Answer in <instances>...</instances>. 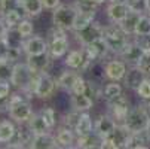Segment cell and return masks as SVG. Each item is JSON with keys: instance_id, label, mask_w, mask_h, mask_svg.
Returning <instances> with one entry per match:
<instances>
[{"instance_id": "cell-1", "label": "cell", "mask_w": 150, "mask_h": 149, "mask_svg": "<svg viewBox=\"0 0 150 149\" xmlns=\"http://www.w3.org/2000/svg\"><path fill=\"white\" fill-rule=\"evenodd\" d=\"M128 37H129V34H126L119 24L112 23L110 26L104 27L103 39L105 40V43H107V46H109L110 52H113L116 55H119L123 51V48L126 46V43L129 42Z\"/></svg>"}, {"instance_id": "cell-2", "label": "cell", "mask_w": 150, "mask_h": 149, "mask_svg": "<svg viewBox=\"0 0 150 149\" xmlns=\"http://www.w3.org/2000/svg\"><path fill=\"white\" fill-rule=\"evenodd\" d=\"M9 116L19 122V124H25L30 121L33 116V108L28 100H25L23 96L19 94H11L9 96Z\"/></svg>"}, {"instance_id": "cell-3", "label": "cell", "mask_w": 150, "mask_h": 149, "mask_svg": "<svg viewBox=\"0 0 150 149\" xmlns=\"http://www.w3.org/2000/svg\"><path fill=\"white\" fill-rule=\"evenodd\" d=\"M70 48L69 37L66 36V30H61L55 27V30L51 31L49 40H48V54L51 58H61L67 54Z\"/></svg>"}, {"instance_id": "cell-4", "label": "cell", "mask_w": 150, "mask_h": 149, "mask_svg": "<svg viewBox=\"0 0 150 149\" xmlns=\"http://www.w3.org/2000/svg\"><path fill=\"white\" fill-rule=\"evenodd\" d=\"M149 121H150V113L146 109V106L143 103H140L138 106L129 109V112H128L123 124L131 130V133H134V131L146 130Z\"/></svg>"}, {"instance_id": "cell-5", "label": "cell", "mask_w": 150, "mask_h": 149, "mask_svg": "<svg viewBox=\"0 0 150 149\" xmlns=\"http://www.w3.org/2000/svg\"><path fill=\"white\" fill-rule=\"evenodd\" d=\"M34 73L31 70V67L27 64V63H15L13 64V70H12V76H11V83L13 85L15 88H19L23 93L27 94L30 83L34 78Z\"/></svg>"}, {"instance_id": "cell-6", "label": "cell", "mask_w": 150, "mask_h": 149, "mask_svg": "<svg viewBox=\"0 0 150 149\" xmlns=\"http://www.w3.org/2000/svg\"><path fill=\"white\" fill-rule=\"evenodd\" d=\"M77 15V9L74 5H59L54 9L52 14V23L55 27L61 30H73V24Z\"/></svg>"}, {"instance_id": "cell-7", "label": "cell", "mask_w": 150, "mask_h": 149, "mask_svg": "<svg viewBox=\"0 0 150 149\" xmlns=\"http://www.w3.org/2000/svg\"><path fill=\"white\" fill-rule=\"evenodd\" d=\"M131 136V130L128 128L125 124H117L115 131L107 136L104 139H101V148L103 149H120V148H126V142Z\"/></svg>"}, {"instance_id": "cell-8", "label": "cell", "mask_w": 150, "mask_h": 149, "mask_svg": "<svg viewBox=\"0 0 150 149\" xmlns=\"http://www.w3.org/2000/svg\"><path fill=\"white\" fill-rule=\"evenodd\" d=\"M107 108H109V113L116 119L117 124H123L128 112L131 109V103H129V98L126 96L120 94L119 97L107 101Z\"/></svg>"}, {"instance_id": "cell-9", "label": "cell", "mask_w": 150, "mask_h": 149, "mask_svg": "<svg viewBox=\"0 0 150 149\" xmlns=\"http://www.w3.org/2000/svg\"><path fill=\"white\" fill-rule=\"evenodd\" d=\"M77 42L82 45V46H86L89 43H92V42L98 40L103 37L104 34V27L98 23H95V21H92V23L89 26H86L85 29L82 30H77V31H73Z\"/></svg>"}, {"instance_id": "cell-10", "label": "cell", "mask_w": 150, "mask_h": 149, "mask_svg": "<svg viewBox=\"0 0 150 149\" xmlns=\"http://www.w3.org/2000/svg\"><path fill=\"white\" fill-rule=\"evenodd\" d=\"M57 87V81L48 73V72H42L39 73L36 87H34V96H37L39 98H51L55 93Z\"/></svg>"}, {"instance_id": "cell-11", "label": "cell", "mask_w": 150, "mask_h": 149, "mask_svg": "<svg viewBox=\"0 0 150 149\" xmlns=\"http://www.w3.org/2000/svg\"><path fill=\"white\" fill-rule=\"evenodd\" d=\"M64 63H66V66L71 70H86L91 64V60L86 57V54H85V49H73L67 54L66 60H64Z\"/></svg>"}, {"instance_id": "cell-12", "label": "cell", "mask_w": 150, "mask_h": 149, "mask_svg": "<svg viewBox=\"0 0 150 149\" xmlns=\"http://www.w3.org/2000/svg\"><path fill=\"white\" fill-rule=\"evenodd\" d=\"M23 51L25 55H37L48 52V40L39 36H30L24 40Z\"/></svg>"}, {"instance_id": "cell-13", "label": "cell", "mask_w": 150, "mask_h": 149, "mask_svg": "<svg viewBox=\"0 0 150 149\" xmlns=\"http://www.w3.org/2000/svg\"><path fill=\"white\" fill-rule=\"evenodd\" d=\"M144 54V49L137 43V42H128L126 46L123 48V51L119 54V57L126 63V64H131V66H137L141 57Z\"/></svg>"}, {"instance_id": "cell-14", "label": "cell", "mask_w": 150, "mask_h": 149, "mask_svg": "<svg viewBox=\"0 0 150 149\" xmlns=\"http://www.w3.org/2000/svg\"><path fill=\"white\" fill-rule=\"evenodd\" d=\"M128 69H126V63L120 61V60H110L105 63L104 66V75L107 79L110 81H122L126 75Z\"/></svg>"}, {"instance_id": "cell-15", "label": "cell", "mask_w": 150, "mask_h": 149, "mask_svg": "<svg viewBox=\"0 0 150 149\" xmlns=\"http://www.w3.org/2000/svg\"><path fill=\"white\" fill-rule=\"evenodd\" d=\"M116 125H117V122L112 115H101L94 122V133L97 136H100L101 139H104V137L110 136L115 131Z\"/></svg>"}, {"instance_id": "cell-16", "label": "cell", "mask_w": 150, "mask_h": 149, "mask_svg": "<svg viewBox=\"0 0 150 149\" xmlns=\"http://www.w3.org/2000/svg\"><path fill=\"white\" fill-rule=\"evenodd\" d=\"M129 11L131 9L128 8L126 2H109L105 14H107V18L110 19V23L120 24Z\"/></svg>"}, {"instance_id": "cell-17", "label": "cell", "mask_w": 150, "mask_h": 149, "mask_svg": "<svg viewBox=\"0 0 150 149\" xmlns=\"http://www.w3.org/2000/svg\"><path fill=\"white\" fill-rule=\"evenodd\" d=\"M85 49V54H86V57L91 60V61H95V60H101L107 55V52H109V46H107L105 40L101 37L95 42H92V43L86 45V46H82Z\"/></svg>"}, {"instance_id": "cell-18", "label": "cell", "mask_w": 150, "mask_h": 149, "mask_svg": "<svg viewBox=\"0 0 150 149\" xmlns=\"http://www.w3.org/2000/svg\"><path fill=\"white\" fill-rule=\"evenodd\" d=\"M149 76L138 67V66H132L131 69H128L125 78H123V82H125V87L129 88V90H134L137 91V88L141 85L143 81H146Z\"/></svg>"}, {"instance_id": "cell-19", "label": "cell", "mask_w": 150, "mask_h": 149, "mask_svg": "<svg viewBox=\"0 0 150 149\" xmlns=\"http://www.w3.org/2000/svg\"><path fill=\"white\" fill-rule=\"evenodd\" d=\"M51 55L48 52L45 54H37V55H27L25 63L31 67L33 72H46V69L49 67V63H51Z\"/></svg>"}, {"instance_id": "cell-20", "label": "cell", "mask_w": 150, "mask_h": 149, "mask_svg": "<svg viewBox=\"0 0 150 149\" xmlns=\"http://www.w3.org/2000/svg\"><path fill=\"white\" fill-rule=\"evenodd\" d=\"M126 148H129V149H146V148H150V136H149L147 130L131 133L129 139H128V142H126Z\"/></svg>"}, {"instance_id": "cell-21", "label": "cell", "mask_w": 150, "mask_h": 149, "mask_svg": "<svg viewBox=\"0 0 150 149\" xmlns=\"http://www.w3.org/2000/svg\"><path fill=\"white\" fill-rule=\"evenodd\" d=\"M30 148L31 149H55V148H59V146H58L57 137H54L51 133H46V134L34 136Z\"/></svg>"}, {"instance_id": "cell-22", "label": "cell", "mask_w": 150, "mask_h": 149, "mask_svg": "<svg viewBox=\"0 0 150 149\" xmlns=\"http://www.w3.org/2000/svg\"><path fill=\"white\" fill-rule=\"evenodd\" d=\"M74 130L70 128V127H61V128L57 131V142L59 148H74L76 139H74Z\"/></svg>"}, {"instance_id": "cell-23", "label": "cell", "mask_w": 150, "mask_h": 149, "mask_svg": "<svg viewBox=\"0 0 150 149\" xmlns=\"http://www.w3.org/2000/svg\"><path fill=\"white\" fill-rule=\"evenodd\" d=\"M30 130L33 131L34 136H39V134H46L49 133L51 127L46 124V121L43 119V116H42L40 113H33V116L30 118V121L27 122Z\"/></svg>"}, {"instance_id": "cell-24", "label": "cell", "mask_w": 150, "mask_h": 149, "mask_svg": "<svg viewBox=\"0 0 150 149\" xmlns=\"http://www.w3.org/2000/svg\"><path fill=\"white\" fill-rule=\"evenodd\" d=\"M28 16H39L45 9L42 0H18L16 2Z\"/></svg>"}, {"instance_id": "cell-25", "label": "cell", "mask_w": 150, "mask_h": 149, "mask_svg": "<svg viewBox=\"0 0 150 149\" xmlns=\"http://www.w3.org/2000/svg\"><path fill=\"white\" fill-rule=\"evenodd\" d=\"M94 104V98H91L89 96H86L85 93L80 94H71V106L73 109L79 111V112H85L89 111Z\"/></svg>"}, {"instance_id": "cell-26", "label": "cell", "mask_w": 150, "mask_h": 149, "mask_svg": "<svg viewBox=\"0 0 150 149\" xmlns=\"http://www.w3.org/2000/svg\"><path fill=\"white\" fill-rule=\"evenodd\" d=\"M74 148H82V149L101 148V137L97 136L95 133H91V134H88V136H77Z\"/></svg>"}, {"instance_id": "cell-27", "label": "cell", "mask_w": 150, "mask_h": 149, "mask_svg": "<svg viewBox=\"0 0 150 149\" xmlns=\"http://www.w3.org/2000/svg\"><path fill=\"white\" fill-rule=\"evenodd\" d=\"M74 133H76V136H88V134L94 133V122L88 113L80 115L79 122L74 127Z\"/></svg>"}, {"instance_id": "cell-28", "label": "cell", "mask_w": 150, "mask_h": 149, "mask_svg": "<svg viewBox=\"0 0 150 149\" xmlns=\"http://www.w3.org/2000/svg\"><path fill=\"white\" fill-rule=\"evenodd\" d=\"M141 14L140 12H135V11H129L128 12V15L125 16V19L122 21V23L119 24L123 31L126 34H129V36H134L135 33V27H137V23H138V19H140Z\"/></svg>"}, {"instance_id": "cell-29", "label": "cell", "mask_w": 150, "mask_h": 149, "mask_svg": "<svg viewBox=\"0 0 150 149\" xmlns=\"http://www.w3.org/2000/svg\"><path fill=\"white\" fill-rule=\"evenodd\" d=\"M77 76L79 75L76 72H70V70L62 72L59 75V78L57 79V87L64 90V91H67V93H71V88H73V85H74Z\"/></svg>"}, {"instance_id": "cell-30", "label": "cell", "mask_w": 150, "mask_h": 149, "mask_svg": "<svg viewBox=\"0 0 150 149\" xmlns=\"http://www.w3.org/2000/svg\"><path fill=\"white\" fill-rule=\"evenodd\" d=\"M16 134V127L12 121L3 119L0 121V143H9Z\"/></svg>"}, {"instance_id": "cell-31", "label": "cell", "mask_w": 150, "mask_h": 149, "mask_svg": "<svg viewBox=\"0 0 150 149\" xmlns=\"http://www.w3.org/2000/svg\"><path fill=\"white\" fill-rule=\"evenodd\" d=\"M95 18V14H88V12H79L77 11V15H76V19H74V24H73V30L71 31H77V30H82L86 26H89Z\"/></svg>"}, {"instance_id": "cell-32", "label": "cell", "mask_w": 150, "mask_h": 149, "mask_svg": "<svg viewBox=\"0 0 150 149\" xmlns=\"http://www.w3.org/2000/svg\"><path fill=\"white\" fill-rule=\"evenodd\" d=\"M122 93V87H120V83H117V81H112L110 83H107L104 90H103V97L105 101H110L116 97H119Z\"/></svg>"}, {"instance_id": "cell-33", "label": "cell", "mask_w": 150, "mask_h": 149, "mask_svg": "<svg viewBox=\"0 0 150 149\" xmlns=\"http://www.w3.org/2000/svg\"><path fill=\"white\" fill-rule=\"evenodd\" d=\"M5 42L9 48H23L24 37L18 33L16 29H9V31L5 36Z\"/></svg>"}, {"instance_id": "cell-34", "label": "cell", "mask_w": 150, "mask_h": 149, "mask_svg": "<svg viewBox=\"0 0 150 149\" xmlns=\"http://www.w3.org/2000/svg\"><path fill=\"white\" fill-rule=\"evenodd\" d=\"M3 19H5V23L9 29H16L18 24L23 21V16H21L18 9H8L3 15Z\"/></svg>"}, {"instance_id": "cell-35", "label": "cell", "mask_w": 150, "mask_h": 149, "mask_svg": "<svg viewBox=\"0 0 150 149\" xmlns=\"http://www.w3.org/2000/svg\"><path fill=\"white\" fill-rule=\"evenodd\" d=\"M141 34H150V16L141 14L137 27H135V33L134 36H141Z\"/></svg>"}, {"instance_id": "cell-36", "label": "cell", "mask_w": 150, "mask_h": 149, "mask_svg": "<svg viewBox=\"0 0 150 149\" xmlns=\"http://www.w3.org/2000/svg\"><path fill=\"white\" fill-rule=\"evenodd\" d=\"M12 70H13V63H11L6 58L0 60V81H11Z\"/></svg>"}, {"instance_id": "cell-37", "label": "cell", "mask_w": 150, "mask_h": 149, "mask_svg": "<svg viewBox=\"0 0 150 149\" xmlns=\"http://www.w3.org/2000/svg\"><path fill=\"white\" fill-rule=\"evenodd\" d=\"M16 30H18V33L23 36L24 39H27V37H30V36L33 34L34 27H33V23H31L30 19H23V21H21V23L18 24Z\"/></svg>"}, {"instance_id": "cell-38", "label": "cell", "mask_w": 150, "mask_h": 149, "mask_svg": "<svg viewBox=\"0 0 150 149\" xmlns=\"http://www.w3.org/2000/svg\"><path fill=\"white\" fill-rule=\"evenodd\" d=\"M40 115L43 116V119L46 121V124L51 127V128H54L55 124H57V112H55V109H52V108H45V109L40 111Z\"/></svg>"}, {"instance_id": "cell-39", "label": "cell", "mask_w": 150, "mask_h": 149, "mask_svg": "<svg viewBox=\"0 0 150 149\" xmlns=\"http://www.w3.org/2000/svg\"><path fill=\"white\" fill-rule=\"evenodd\" d=\"M80 115H82V112H79V111L73 109L71 112H69L66 116H64V125H67V127H70V128H73V130H74V127H76V125H77V122H79Z\"/></svg>"}, {"instance_id": "cell-40", "label": "cell", "mask_w": 150, "mask_h": 149, "mask_svg": "<svg viewBox=\"0 0 150 149\" xmlns=\"http://www.w3.org/2000/svg\"><path fill=\"white\" fill-rule=\"evenodd\" d=\"M137 96L141 100H150V79L149 78L146 81H143L141 85L137 88Z\"/></svg>"}, {"instance_id": "cell-41", "label": "cell", "mask_w": 150, "mask_h": 149, "mask_svg": "<svg viewBox=\"0 0 150 149\" xmlns=\"http://www.w3.org/2000/svg\"><path fill=\"white\" fill-rule=\"evenodd\" d=\"M125 2L131 11H135L140 14L146 12V0H125Z\"/></svg>"}, {"instance_id": "cell-42", "label": "cell", "mask_w": 150, "mask_h": 149, "mask_svg": "<svg viewBox=\"0 0 150 149\" xmlns=\"http://www.w3.org/2000/svg\"><path fill=\"white\" fill-rule=\"evenodd\" d=\"M147 76H150V49L149 51H144V54H143V57H141V60H140V63L137 64Z\"/></svg>"}, {"instance_id": "cell-43", "label": "cell", "mask_w": 150, "mask_h": 149, "mask_svg": "<svg viewBox=\"0 0 150 149\" xmlns=\"http://www.w3.org/2000/svg\"><path fill=\"white\" fill-rule=\"evenodd\" d=\"M86 83L88 81H85L80 75L77 76L74 85H73V88H71V93L70 94H80V93H85V90H86Z\"/></svg>"}, {"instance_id": "cell-44", "label": "cell", "mask_w": 150, "mask_h": 149, "mask_svg": "<svg viewBox=\"0 0 150 149\" xmlns=\"http://www.w3.org/2000/svg\"><path fill=\"white\" fill-rule=\"evenodd\" d=\"M23 48H8V52H6V60H9L11 63H18L19 58H21V54H23Z\"/></svg>"}, {"instance_id": "cell-45", "label": "cell", "mask_w": 150, "mask_h": 149, "mask_svg": "<svg viewBox=\"0 0 150 149\" xmlns=\"http://www.w3.org/2000/svg\"><path fill=\"white\" fill-rule=\"evenodd\" d=\"M135 42L144 49L149 51L150 49V34H141V36H135Z\"/></svg>"}, {"instance_id": "cell-46", "label": "cell", "mask_w": 150, "mask_h": 149, "mask_svg": "<svg viewBox=\"0 0 150 149\" xmlns=\"http://www.w3.org/2000/svg\"><path fill=\"white\" fill-rule=\"evenodd\" d=\"M11 81H0V97L8 98L11 96Z\"/></svg>"}, {"instance_id": "cell-47", "label": "cell", "mask_w": 150, "mask_h": 149, "mask_svg": "<svg viewBox=\"0 0 150 149\" xmlns=\"http://www.w3.org/2000/svg\"><path fill=\"white\" fill-rule=\"evenodd\" d=\"M42 3H43L45 9H55L61 5V0H42Z\"/></svg>"}, {"instance_id": "cell-48", "label": "cell", "mask_w": 150, "mask_h": 149, "mask_svg": "<svg viewBox=\"0 0 150 149\" xmlns=\"http://www.w3.org/2000/svg\"><path fill=\"white\" fill-rule=\"evenodd\" d=\"M8 31H9V27L6 26L3 16H0V39H5V36H6Z\"/></svg>"}, {"instance_id": "cell-49", "label": "cell", "mask_w": 150, "mask_h": 149, "mask_svg": "<svg viewBox=\"0 0 150 149\" xmlns=\"http://www.w3.org/2000/svg\"><path fill=\"white\" fill-rule=\"evenodd\" d=\"M8 45H6V42L5 39H0V60H3L6 58V52H8Z\"/></svg>"}, {"instance_id": "cell-50", "label": "cell", "mask_w": 150, "mask_h": 149, "mask_svg": "<svg viewBox=\"0 0 150 149\" xmlns=\"http://www.w3.org/2000/svg\"><path fill=\"white\" fill-rule=\"evenodd\" d=\"M8 109H9V97L8 98L0 97V112H8Z\"/></svg>"}, {"instance_id": "cell-51", "label": "cell", "mask_w": 150, "mask_h": 149, "mask_svg": "<svg viewBox=\"0 0 150 149\" xmlns=\"http://www.w3.org/2000/svg\"><path fill=\"white\" fill-rule=\"evenodd\" d=\"M146 12L150 15V0H146Z\"/></svg>"}, {"instance_id": "cell-52", "label": "cell", "mask_w": 150, "mask_h": 149, "mask_svg": "<svg viewBox=\"0 0 150 149\" xmlns=\"http://www.w3.org/2000/svg\"><path fill=\"white\" fill-rule=\"evenodd\" d=\"M92 2H95L97 5H101V3H107V2H110V0H92Z\"/></svg>"}, {"instance_id": "cell-53", "label": "cell", "mask_w": 150, "mask_h": 149, "mask_svg": "<svg viewBox=\"0 0 150 149\" xmlns=\"http://www.w3.org/2000/svg\"><path fill=\"white\" fill-rule=\"evenodd\" d=\"M146 130H147V133H149V136H150V121H149V124H147V128H146Z\"/></svg>"}, {"instance_id": "cell-54", "label": "cell", "mask_w": 150, "mask_h": 149, "mask_svg": "<svg viewBox=\"0 0 150 149\" xmlns=\"http://www.w3.org/2000/svg\"><path fill=\"white\" fill-rule=\"evenodd\" d=\"M149 79H150V76H149Z\"/></svg>"}, {"instance_id": "cell-55", "label": "cell", "mask_w": 150, "mask_h": 149, "mask_svg": "<svg viewBox=\"0 0 150 149\" xmlns=\"http://www.w3.org/2000/svg\"><path fill=\"white\" fill-rule=\"evenodd\" d=\"M16 2H18V0H16Z\"/></svg>"}]
</instances>
